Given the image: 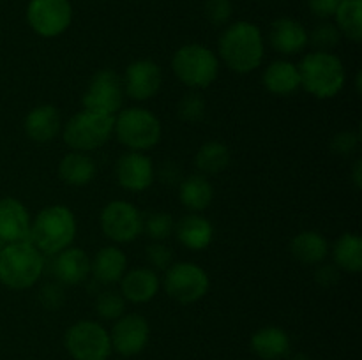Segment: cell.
Segmentation results:
<instances>
[{
  "label": "cell",
  "mask_w": 362,
  "mask_h": 360,
  "mask_svg": "<svg viewBox=\"0 0 362 360\" xmlns=\"http://www.w3.org/2000/svg\"><path fill=\"white\" fill-rule=\"evenodd\" d=\"M218 59L237 74L253 73L265 56L264 35L251 21H235L223 30L218 42Z\"/></svg>",
  "instance_id": "cell-1"
},
{
  "label": "cell",
  "mask_w": 362,
  "mask_h": 360,
  "mask_svg": "<svg viewBox=\"0 0 362 360\" xmlns=\"http://www.w3.org/2000/svg\"><path fill=\"white\" fill-rule=\"evenodd\" d=\"M76 232V217L69 207L48 205L32 221L30 239L28 240L42 254L55 256L73 244Z\"/></svg>",
  "instance_id": "cell-2"
},
{
  "label": "cell",
  "mask_w": 362,
  "mask_h": 360,
  "mask_svg": "<svg viewBox=\"0 0 362 360\" xmlns=\"http://www.w3.org/2000/svg\"><path fill=\"white\" fill-rule=\"evenodd\" d=\"M300 87L317 99H332L343 90L346 80L341 59L332 52L306 53L299 66Z\"/></svg>",
  "instance_id": "cell-3"
},
{
  "label": "cell",
  "mask_w": 362,
  "mask_h": 360,
  "mask_svg": "<svg viewBox=\"0 0 362 360\" xmlns=\"http://www.w3.org/2000/svg\"><path fill=\"white\" fill-rule=\"evenodd\" d=\"M45 272V254L30 242L4 244L0 247V282L11 289H28Z\"/></svg>",
  "instance_id": "cell-4"
},
{
  "label": "cell",
  "mask_w": 362,
  "mask_h": 360,
  "mask_svg": "<svg viewBox=\"0 0 362 360\" xmlns=\"http://www.w3.org/2000/svg\"><path fill=\"white\" fill-rule=\"evenodd\" d=\"M113 134L119 143L129 150L145 152L154 148L161 141L163 126L151 109L133 106L117 113Z\"/></svg>",
  "instance_id": "cell-5"
},
{
  "label": "cell",
  "mask_w": 362,
  "mask_h": 360,
  "mask_svg": "<svg viewBox=\"0 0 362 360\" xmlns=\"http://www.w3.org/2000/svg\"><path fill=\"white\" fill-rule=\"evenodd\" d=\"M172 71L177 80L191 90L207 88L218 80L219 59L204 44H184L172 59Z\"/></svg>",
  "instance_id": "cell-6"
},
{
  "label": "cell",
  "mask_w": 362,
  "mask_h": 360,
  "mask_svg": "<svg viewBox=\"0 0 362 360\" xmlns=\"http://www.w3.org/2000/svg\"><path fill=\"white\" fill-rule=\"evenodd\" d=\"M113 122L115 116L81 109L74 113L64 126V143L76 152L98 150L113 136Z\"/></svg>",
  "instance_id": "cell-7"
},
{
  "label": "cell",
  "mask_w": 362,
  "mask_h": 360,
  "mask_svg": "<svg viewBox=\"0 0 362 360\" xmlns=\"http://www.w3.org/2000/svg\"><path fill=\"white\" fill-rule=\"evenodd\" d=\"M163 286L170 299L182 306H189L207 295L211 279L200 265L193 261H177L165 270Z\"/></svg>",
  "instance_id": "cell-8"
},
{
  "label": "cell",
  "mask_w": 362,
  "mask_h": 360,
  "mask_svg": "<svg viewBox=\"0 0 362 360\" xmlns=\"http://www.w3.org/2000/svg\"><path fill=\"white\" fill-rule=\"evenodd\" d=\"M64 346L74 360H108L112 355L110 332L92 320L71 325L64 335Z\"/></svg>",
  "instance_id": "cell-9"
},
{
  "label": "cell",
  "mask_w": 362,
  "mask_h": 360,
  "mask_svg": "<svg viewBox=\"0 0 362 360\" xmlns=\"http://www.w3.org/2000/svg\"><path fill=\"white\" fill-rule=\"evenodd\" d=\"M101 232L115 244H129L144 233V215L136 205L126 200H113L99 215Z\"/></svg>",
  "instance_id": "cell-10"
},
{
  "label": "cell",
  "mask_w": 362,
  "mask_h": 360,
  "mask_svg": "<svg viewBox=\"0 0 362 360\" xmlns=\"http://www.w3.org/2000/svg\"><path fill=\"white\" fill-rule=\"evenodd\" d=\"M122 76L113 69H101L90 78L81 97L83 109L115 116L124 102Z\"/></svg>",
  "instance_id": "cell-11"
},
{
  "label": "cell",
  "mask_w": 362,
  "mask_h": 360,
  "mask_svg": "<svg viewBox=\"0 0 362 360\" xmlns=\"http://www.w3.org/2000/svg\"><path fill=\"white\" fill-rule=\"evenodd\" d=\"M73 21L69 0H30L27 6V23L37 35L59 37Z\"/></svg>",
  "instance_id": "cell-12"
},
{
  "label": "cell",
  "mask_w": 362,
  "mask_h": 360,
  "mask_svg": "<svg viewBox=\"0 0 362 360\" xmlns=\"http://www.w3.org/2000/svg\"><path fill=\"white\" fill-rule=\"evenodd\" d=\"M151 339V325L147 318L138 313L124 314L110 330L112 352L122 356H134L144 352Z\"/></svg>",
  "instance_id": "cell-13"
},
{
  "label": "cell",
  "mask_w": 362,
  "mask_h": 360,
  "mask_svg": "<svg viewBox=\"0 0 362 360\" xmlns=\"http://www.w3.org/2000/svg\"><path fill=\"white\" fill-rule=\"evenodd\" d=\"M124 94L134 101H148L161 90L163 73L159 64L151 59H140L126 67L122 78Z\"/></svg>",
  "instance_id": "cell-14"
},
{
  "label": "cell",
  "mask_w": 362,
  "mask_h": 360,
  "mask_svg": "<svg viewBox=\"0 0 362 360\" xmlns=\"http://www.w3.org/2000/svg\"><path fill=\"white\" fill-rule=\"evenodd\" d=\"M115 179L122 189L131 191V193H141L154 184L156 166L152 159L144 152L129 150L117 159Z\"/></svg>",
  "instance_id": "cell-15"
},
{
  "label": "cell",
  "mask_w": 362,
  "mask_h": 360,
  "mask_svg": "<svg viewBox=\"0 0 362 360\" xmlns=\"http://www.w3.org/2000/svg\"><path fill=\"white\" fill-rule=\"evenodd\" d=\"M32 219L27 207L16 198L0 200V242L14 244L30 239Z\"/></svg>",
  "instance_id": "cell-16"
},
{
  "label": "cell",
  "mask_w": 362,
  "mask_h": 360,
  "mask_svg": "<svg viewBox=\"0 0 362 360\" xmlns=\"http://www.w3.org/2000/svg\"><path fill=\"white\" fill-rule=\"evenodd\" d=\"M119 284L120 295L124 296V300L133 304L151 302L161 288V281L151 267H136L126 270Z\"/></svg>",
  "instance_id": "cell-17"
},
{
  "label": "cell",
  "mask_w": 362,
  "mask_h": 360,
  "mask_svg": "<svg viewBox=\"0 0 362 360\" xmlns=\"http://www.w3.org/2000/svg\"><path fill=\"white\" fill-rule=\"evenodd\" d=\"M271 46L281 55H297L310 44V34L300 21L293 18H279L272 21L269 30Z\"/></svg>",
  "instance_id": "cell-18"
},
{
  "label": "cell",
  "mask_w": 362,
  "mask_h": 360,
  "mask_svg": "<svg viewBox=\"0 0 362 360\" xmlns=\"http://www.w3.org/2000/svg\"><path fill=\"white\" fill-rule=\"evenodd\" d=\"M53 275L60 284L76 286L87 281L90 275V258L80 247H67L55 254L53 261Z\"/></svg>",
  "instance_id": "cell-19"
},
{
  "label": "cell",
  "mask_w": 362,
  "mask_h": 360,
  "mask_svg": "<svg viewBox=\"0 0 362 360\" xmlns=\"http://www.w3.org/2000/svg\"><path fill=\"white\" fill-rule=\"evenodd\" d=\"M25 133L35 143H48L59 136L62 129V116L53 104H39L25 116Z\"/></svg>",
  "instance_id": "cell-20"
},
{
  "label": "cell",
  "mask_w": 362,
  "mask_h": 360,
  "mask_svg": "<svg viewBox=\"0 0 362 360\" xmlns=\"http://www.w3.org/2000/svg\"><path fill=\"white\" fill-rule=\"evenodd\" d=\"M251 349L260 360H283L290 355V335L281 327L269 325L251 335Z\"/></svg>",
  "instance_id": "cell-21"
},
{
  "label": "cell",
  "mask_w": 362,
  "mask_h": 360,
  "mask_svg": "<svg viewBox=\"0 0 362 360\" xmlns=\"http://www.w3.org/2000/svg\"><path fill=\"white\" fill-rule=\"evenodd\" d=\"M173 235L179 239L186 249L189 251H204L207 249L214 239V226L207 217L200 214H187L175 222V232Z\"/></svg>",
  "instance_id": "cell-22"
},
{
  "label": "cell",
  "mask_w": 362,
  "mask_h": 360,
  "mask_svg": "<svg viewBox=\"0 0 362 360\" xmlns=\"http://www.w3.org/2000/svg\"><path fill=\"white\" fill-rule=\"evenodd\" d=\"M264 87L278 97H288L300 88V74L297 64L290 60H274L264 71Z\"/></svg>",
  "instance_id": "cell-23"
},
{
  "label": "cell",
  "mask_w": 362,
  "mask_h": 360,
  "mask_svg": "<svg viewBox=\"0 0 362 360\" xmlns=\"http://www.w3.org/2000/svg\"><path fill=\"white\" fill-rule=\"evenodd\" d=\"M127 270V256L117 246H105L90 260V274L101 284H117Z\"/></svg>",
  "instance_id": "cell-24"
},
{
  "label": "cell",
  "mask_w": 362,
  "mask_h": 360,
  "mask_svg": "<svg viewBox=\"0 0 362 360\" xmlns=\"http://www.w3.org/2000/svg\"><path fill=\"white\" fill-rule=\"evenodd\" d=\"M98 173L95 161L85 152H69L59 162V176L64 184L73 187H83L94 180Z\"/></svg>",
  "instance_id": "cell-25"
},
{
  "label": "cell",
  "mask_w": 362,
  "mask_h": 360,
  "mask_svg": "<svg viewBox=\"0 0 362 360\" xmlns=\"http://www.w3.org/2000/svg\"><path fill=\"white\" fill-rule=\"evenodd\" d=\"M179 200L184 208L191 214H200L214 200V187L209 182L207 175H191L180 180Z\"/></svg>",
  "instance_id": "cell-26"
},
{
  "label": "cell",
  "mask_w": 362,
  "mask_h": 360,
  "mask_svg": "<svg viewBox=\"0 0 362 360\" xmlns=\"http://www.w3.org/2000/svg\"><path fill=\"white\" fill-rule=\"evenodd\" d=\"M290 253L303 265H320L329 254V242L315 229L297 233L290 242Z\"/></svg>",
  "instance_id": "cell-27"
},
{
  "label": "cell",
  "mask_w": 362,
  "mask_h": 360,
  "mask_svg": "<svg viewBox=\"0 0 362 360\" xmlns=\"http://www.w3.org/2000/svg\"><path fill=\"white\" fill-rule=\"evenodd\" d=\"M332 258L339 270L349 272V274H359L362 270V239L359 233H343L336 240Z\"/></svg>",
  "instance_id": "cell-28"
},
{
  "label": "cell",
  "mask_w": 362,
  "mask_h": 360,
  "mask_svg": "<svg viewBox=\"0 0 362 360\" xmlns=\"http://www.w3.org/2000/svg\"><path fill=\"white\" fill-rule=\"evenodd\" d=\"M230 148L221 141H207L198 148L194 155V164L202 175H218L225 172L230 164Z\"/></svg>",
  "instance_id": "cell-29"
},
{
  "label": "cell",
  "mask_w": 362,
  "mask_h": 360,
  "mask_svg": "<svg viewBox=\"0 0 362 360\" xmlns=\"http://www.w3.org/2000/svg\"><path fill=\"white\" fill-rule=\"evenodd\" d=\"M336 27L341 37L352 42L362 41V0H341L334 13Z\"/></svg>",
  "instance_id": "cell-30"
},
{
  "label": "cell",
  "mask_w": 362,
  "mask_h": 360,
  "mask_svg": "<svg viewBox=\"0 0 362 360\" xmlns=\"http://www.w3.org/2000/svg\"><path fill=\"white\" fill-rule=\"evenodd\" d=\"M207 113V101L197 90H191L180 97L177 102V116L186 124H198L205 119Z\"/></svg>",
  "instance_id": "cell-31"
},
{
  "label": "cell",
  "mask_w": 362,
  "mask_h": 360,
  "mask_svg": "<svg viewBox=\"0 0 362 360\" xmlns=\"http://www.w3.org/2000/svg\"><path fill=\"white\" fill-rule=\"evenodd\" d=\"M175 232V219L166 212H154L144 217V233L152 242H166Z\"/></svg>",
  "instance_id": "cell-32"
},
{
  "label": "cell",
  "mask_w": 362,
  "mask_h": 360,
  "mask_svg": "<svg viewBox=\"0 0 362 360\" xmlns=\"http://www.w3.org/2000/svg\"><path fill=\"white\" fill-rule=\"evenodd\" d=\"M95 313L105 321H117L126 313V300L120 295V292L106 289L101 292L95 299Z\"/></svg>",
  "instance_id": "cell-33"
},
{
  "label": "cell",
  "mask_w": 362,
  "mask_h": 360,
  "mask_svg": "<svg viewBox=\"0 0 362 360\" xmlns=\"http://www.w3.org/2000/svg\"><path fill=\"white\" fill-rule=\"evenodd\" d=\"M339 41H341V34H339L338 27L329 21L318 23L310 34V42L318 52H331L339 44Z\"/></svg>",
  "instance_id": "cell-34"
},
{
  "label": "cell",
  "mask_w": 362,
  "mask_h": 360,
  "mask_svg": "<svg viewBox=\"0 0 362 360\" xmlns=\"http://www.w3.org/2000/svg\"><path fill=\"white\" fill-rule=\"evenodd\" d=\"M145 258L152 270H166L173 263V251L165 242H152L145 249Z\"/></svg>",
  "instance_id": "cell-35"
},
{
  "label": "cell",
  "mask_w": 362,
  "mask_h": 360,
  "mask_svg": "<svg viewBox=\"0 0 362 360\" xmlns=\"http://www.w3.org/2000/svg\"><path fill=\"white\" fill-rule=\"evenodd\" d=\"M232 14V0H207L205 2V16L216 27H223V25L228 23Z\"/></svg>",
  "instance_id": "cell-36"
},
{
  "label": "cell",
  "mask_w": 362,
  "mask_h": 360,
  "mask_svg": "<svg viewBox=\"0 0 362 360\" xmlns=\"http://www.w3.org/2000/svg\"><path fill=\"white\" fill-rule=\"evenodd\" d=\"M359 141H361L359 133H354V131H343V133H338L336 136H332L331 148L332 152L338 155H350L357 150Z\"/></svg>",
  "instance_id": "cell-37"
},
{
  "label": "cell",
  "mask_w": 362,
  "mask_h": 360,
  "mask_svg": "<svg viewBox=\"0 0 362 360\" xmlns=\"http://www.w3.org/2000/svg\"><path fill=\"white\" fill-rule=\"evenodd\" d=\"M66 300L62 288L57 282H46L41 289H39V302L45 309L57 311Z\"/></svg>",
  "instance_id": "cell-38"
},
{
  "label": "cell",
  "mask_w": 362,
  "mask_h": 360,
  "mask_svg": "<svg viewBox=\"0 0 362 360\" xmlns=\"http://www.w3.org/2000/svg\"><path fill=\"white\" fill-rule=\"evenodd\" d=\"M341 0H308L310 11L320 20H327V18L334 16L336 9H338Z\"/></svg>",
  "instance_id": "cell-39"
},
{
  "label": "cell",
  "mask_w": 362,
  "mask_h": 360,
  "mask_svg": "<svg viewBox=\"0 0 362 360\" xmlns=\"http://www.w3.org/2000/svg\"><path fill=\"white\" fill-rule=\"evenodd\" d=\"M315 279L322 286L336 284L339 279V268L334 263H320L315 272Z\"/></svg>",
  "instance_id": "cell-40"
},
{
  "label": "cell",
  "mask_w": 362,
  "mask_h": 360,
  "mask_svg": "<svg viewBox=\"0 0 362 360\" xmlns=\"http://www.w3.org/2000/svg\"><path fill=\"white\" fill-rule=\"evenodd\" d=\"M159 179H161L163 184H168V186H173L180 184V169L179 166L173 164V162H163L161 169H159Z\"/></svg>",
  "instance_id": "cell-41"
},
{
  "label": "cell",
  "mask_w": 362,
  "mask_h": 360,
  "mask_svg": "<svg viewBox=\"0 0 362 360\" xmlns=\"http://www.w3.org/2000/svg\"><path fill=\"white\" fill-rule=\"evenodd\" d=\"M362 161L361 159H357L356 164H354V169H352V180L354 184H356L357 189H361L362 187Z\"/></svg>",
  "instance_id": "cell-42"
},
{
  "label": "cell",
  "mask_w": 362,
  "mask_h": 360,
  "mask_svg": "<svg viewBox=\"0 0 362 360\" xmlns=\"http://www.w3.org/2000/svg\"><path fill=\"white\" fill-rule=\"evenodd\" d=\"M288 360H311V359L306 355V353H296V355L290 356Z\"/></svg>",
  "instance_id": "cell-43"
}]
</instances>
